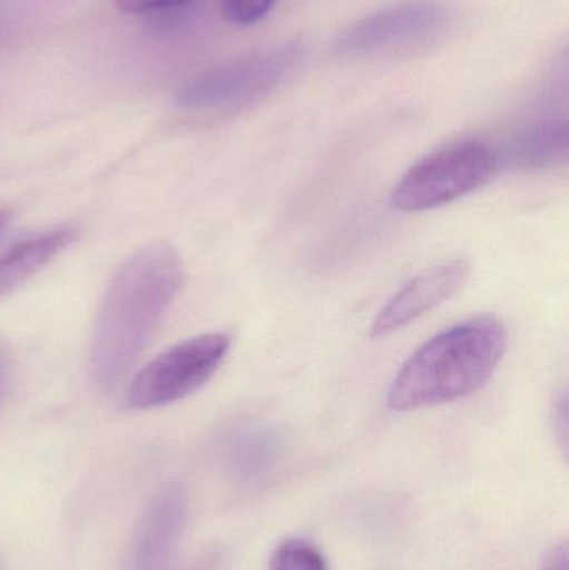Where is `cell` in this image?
Instances as JSON below:
<instances>
[{
	"label": "cell",
	"mask_w": 569,
	"mask_h": 570,
	"mask_svg": "<svg viewBox=\"0 0 569 570\" xmlns=\"http://www.w3.org/2000/svg\"><path fill=\"white\" fill-rule=\"evenodd\" d=\"M183 284V261L164 240L140 247L119 267L100 302L90 337V377L100 391H112L129 374Z\"/></svg>",
	"instance_id": "obj_1"
},
{
	"label": "cell",
	"mask_w": 569,
	"mask_h": 570,
	"mask_svg": "<svg viewBox=\"0 0 569 570\" xmlns=\"http://www.w3.org/2000/svg\"><path fill=\"white\" fill-rule=\"evenodd\" d=\"M503 322L491 315L468 318L421 345L398 372L387 405L411 412L460 401L483 389L507 351Z\"/></svg>",
	"instance_id": "obj_2"
},
{
	"label": "cell",
	"mask_w": 569,
	"mask_h": 570,
	"mask_svg": "<svg viewBox=\"0 0 569 570\" xmlns=\"http://www.w3.org/2000/svg\"><path fill=\"white\" fill-rule=\"evenodd\" d=\"M497 173L493 146L458 140L411 166L394 187L391 204L401 213L436 209L487 186Z\"/></svg>",
	"instance_id": "obj_3"
},
{
	"label": "cell",
	"mask_w": 569,
	"mask_h": 570,
	"mask_svg": "<svg viewBox=\"0 0 569 570\" xmlns=\"http://www.w3.org/2000/svg\"><path fill=\"white\" fill-rule=\"evenodd\" d=\"M306 53L301 40H287L220 63L194 77L177 94V104L189 110H220L244 106L273 90L293 72Z\"/></svg>",
	"instance_id": "obj_4"
},
{
	"label": "cell",
	"mask_w": 569,
	"mask_h": 570,
	"mask_svg": "<svg viewBox=\"0 0 569 570\" xmlns=\"http://www.w3.org/2000/svg\"><path fill=\"white\" fill-rule=\"evenodd\" d=\"M230 348L224 332L187 338L150 361L130 382L127 404L154 409L183 401L210 381Z\"/></svg>",
	"instance_id": "obj_5"
},
{
	"label": "cell",
	"mask_w": 569,
	"mask_h": 570,
	"mask_svg": "<svg viewBox=\"0 0 569 570\" xmlns=\"http://www.w3.org/2000/svg\"><path fill=\"white\" fill-rule=\"evenodd\" d=\"M450 22V10L438 0H404L351 23L337 36L341 56H370L410 46L440 33Z\"/></svg>",
	"instance_id": "obj_6"
},
{
	"label": "cell",
	"mask_w": 569,
	"mask_h": 570,
	"mask_svg": "<svg viewBox=\"0 0 569 570\" xmlns=\"http://www.w3.org/2000/svg\"><path fill=\"white\" fill-rule=\"evenodd\" d=\"M470 276L467 259H451L418 274L374 317L370 337L381 338L413 324L448 298L453 297Z\"/></svg>",
	"instance_id": "obj_7"
},
{
	"label": "cell",
	"mask_w": 569,
	"mask_h": 570,
	"mask_svg": "<svg viewBox=\"0 0 569 570\" xmlns=\"http://www.w3.org/2000/svg\"><path fill=\"white\" fill-rule=\"evenodd\" d=\"M186 521V491L179 484L167 485L147 505L129 570H174Z\"/></svg>",
	"instance_id": "obj_8"
},
{
	"label": "cell",
	"mask_w": 569,
	"mask_h": 570,
	"mask_svg": "<svg viewBox=\"0 0 569 570\" xmlns=\"http://www.w3.org/2000/svg\"><path fill=\"white\" fill-rule=\"evenodd\" d=\"M568 147V124L565 120H543L520 127L493 149L498 169L508 167L533 173L565 166Z\"/></svg>",
	"instance_id": "obj_9"
},
{
	"label": "cell",
	"mask_w": 569,
	"mask_h": 570,
	"mask_svg": "<svg viewBox=\"0 0 569 570\" xmlns=\"http://www.w3.org/2000/svg\"><path fill=\"white\" fill-rule=\"evenodd\" d=\"M284 441L269 425H249L234 435L227 448V471L241 488L263 484L279 468Z\"/></svg>",
	"instance_id": "obj_10"
},
{
	"label": "cell",
	"mask_w": 569,
	"mask_h": 570,
	"mask_svg": "<svg viewBox=\"0 0 569 570\" xmlns=\"http://www.w3.org/2000/svg\"><path fill=\"white\" fill-rule=\"evenodd\" d=\"M76 237V227L60 226L7 247L0 253V297L16 291L33 274L52 263Z\"/></svg>",
	"instance_id": "obj_11"
},
{
	"label": "cell",
	"mask_w": 569,
	"mask_h": 570,
	"mask_svg": "<svg viewBox=\"0 0 569 570\" xmlns=\"http://www.w3.org/2000/svg\"><path fill=\"white\" fill-rule=\"evenodd\" d=\"M269 570H327V562L311 542L287 539L274 551Z\"/></svg>",
	"instance_id": "obj_12"
},
{
	"label": "cell",
	"mask_w": 569,
	"mask_h": 570,
	"mask_svg": "<svg viewBox=\"0 0 569 570\" xmlns=\"http://www.w3.org/2000/svg\"><path fill=\"white\" fill-rule=\"evenodd\" d=\"M277 0H224L223 13L230 23L253 26L263 20Z\"/></svg>",
	"instance_id": "obj_13"
},
{
	"label": "cell",
	"mask_w": 569,
	"mask_h": 570,
	"mask_svg": "<svg viewBox=\"0 0 569 570\" xmlns=\"http://www.w3.org/2000/svg\"><path fill=\"white\" fill-rule=\"evenodd\" d=\"M551 424H553L555 438H557L558 444H560L563 454H568V434H569V421H568V397L567 394H561L557 399L553 405V414H551Z\"/></svg>",
	"instance_id": "obj_14"
},
{
	"label": "cell",
	"mask_w": 569,
	"mask_h": 570,
	"mask_svg": "<svg viewBox=\"0 0 569 570\" xmlns=\"http://www.w3.org/2000/svg\"><path fill=\"white\" fill-rule=\"evenodd\" d=\"M190 0H117V9L126 13L154 12V10L176 9Z\"/></svg>",
	"instance_id": "obj_15"
},
{
	"label": "cell",
	"mask_w": 569,
	"mask_h": 570,
	"mask_svg": "<svg viewBox=\"0 0 569 570\" xmlns=\"http://www.w3.org/2000/svg\"><path fill=\"white\" fill-rule=\"evenodd\" d=\"M538 570H569V548L568 542L563 541L555 546L541 562Z\"/></svg>",
	"instance_id": "obj_16"
},
{
	"label": "cell",
	"mask_w": 569,
	"mask_h": 570,
	"mask_svg": "<svg viewBox=\"0 0 569 570\" xmlns=\"http://www.w3.org/2000/svg\"><path fill=\"white\" fill-rule=\"evenodd\" d=\"M10 354L9 348L0 342V401L6 395L10 382Z\"/></svg>",
	"instance_id": "obj_17"
},
{
	"label": "cell",
	"mask_w": 569,
	"mask_h": 570,
	"mask_svg": "<svg viewBox=\"0 0 569 570\" xmlns=\"http://www.w3.org/2000/svg\"><path fill=\"white\" fill-rule=\"evenodd\" d=\"M6 220H7V213H3V210H0V227H2L3 224H6Z\"/></svg>",
	"instance_id": "obj_18"
}]
</instances>
